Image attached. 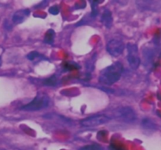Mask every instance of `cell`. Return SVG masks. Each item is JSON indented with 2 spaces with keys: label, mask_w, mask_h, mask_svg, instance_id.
<instances>
[{
  "label": "cell",
  "mask_w": 161,
  "mask_h": 150,
  "mask_svg": "<svg viewBox=\"0 0 161 150\" xmlns=\"http://www.w3.org/2000/svg\"><path fill=\"white\" fill-rule=\"evenodd\" d=\"M91 18H94V17H97V12H98V10H97V5L99 4V2L97 1H93L91 2Z\"/></svg>",
  "instance_id": "9a60e30c"
},
{
  "label": "cell",
  "mask_w": 161,
  "mask_h": 150,
  "mask_svg": "<svg viewBox=\"0 0 161 150\" xmlns=\"http://www.w3.org/2000/svg\"><path fill=\"white\" fill-rule=\"evenodd\" d=\"M110 120L111 119L106 114H98L84 118L80 121V124L85 128H94L108 123Z\"/></svg>",
  "instance_id": "5b68a950"
},
{
  "label": "cell",
  "mask_w": 161,
  "mask_h": 150,
  "mask_svg": "<svg viewBox=\"0 0 161 150\" xmlns=\"http://www.w3.org/2000/svg\"><path fill=\"white\" fill-rule=\"evenodd\" d=\"M64 68L66 69V70H79L80 67L78 63L75 62H66L64 64Z\"/></svg>",
  "instance_id": "5bb4252c"
},
{
  "label": "cell",
  "mask_w": 161,
  "mask_h": 150,
  "mask_svg": "<svg viewBox=\"0 0 161 150\" xmlns=\"http://www.w3.org/2000/svg\"><path fill=\"white\" fill-rule=\"evenodd\" d=\"M50 97L45 93L39 92L30 102L21 106L20 109L25 111H39L46 109L50 104Z\"/></svg>",
  "instance_id": "3957f363"
},
{
  "label": "cell",
  "mask_w": 161,
  "mask_h": 150,
  "mask_svg": "<svg viewBox=\"0 0 161 150\" xmlns=\"http://www.w3.org/2000/svg\"><path fill=\"white\" fill-rule=\"evenodd\" d=\"M58 83V78L56 75H53V76L50 77V78H47L43 81V84L47 86H56Z\"/></svg>",
  "instance_id": "8fae6325"
},
{
  "label": "cell",
  "mask_w": 161,
  "mask_h": 150,
  "mask_svg": "<svg viewBox=\"0 0 161 150\" xmlns=\"http://www.w3.org/2000/svg\"><path fill=\"white\" fill-rule=\"evenodd\" d=\"M124 72V66L120 62H115L101 71L99 81L105 85H113L119 81Z\"/></svg>",
  "instance_id": "6da1fadb"
},
{
  "label": "cell",
  "mask_w": 161,
  "mask_h": 150,
  "mask_svg": "<svg viewBox=\"0 0 161 150\" xmlns=\"http://www.w3.org/2000/svg\"><path fill=\"white\" fill-rule=\"evenodd\" d=\"M55 35H56L55 31L53 29H49L46 33L45 37H44V42L47 44H50V45L53 44Z\"/></svg>",
  "instance_id": "9c48e42d"
},
{
  "label": "cell",
  "mask_w": 161,
  "mask_h": 150,
  "mask_svg": "<svg viewBox=\"0 0 161 150\" xmlns=\"http://www.w3.org/2000/svg\"><path fill=\"white\" fill-rule=\"evenodd\" d=\"M30 9H22L17 10L15 13L13 15L12 21L14 24H20L22 23L27 17L30 15Z\"/></svg>",
  "instance_id": "52a82bcc"
},
{
  "label": "cell",
  "mask_w": 161,
  "mask_h": 150,
  "mask_svg": "<svg viewBox=\"0 0 161 150\" xmlns=\"http://www.w3.org/2000/svg\"><path fill=\"white\" fill-rule=\"evenodd\" d=\"M49 12L51 14H53V15H57L59 12V8L57 6H53L49 9Z\"/></svg>",
  "instance_id": "2e32d148"
},
{
  "label": "cell",
  "mask_w": 161,
  "mask_h": 150,
  "mask_svg": "<svg viewBox=\"0 0 161 150\" xmlns=\"http://www.w3.org/2000/svg\"><path fill=\"white\" fill-rule=\"evenodd\" d=\"M79 150H103V148L101 145L97 143L90 144V145H84V146L81 147L79 148Z\"/></svg>",
  "instance_id": "7c38bea8"
},
{
  "label": "cell",
  "mask_w": 161,
  "mask_h": 150,
  "mask_svg": "<svg viewBox=\"0 0 161 150\" xmlns=\"http://www.w3.org/2000/svg\"><path fill=\"white\" fill-rule=\"evenodd\" d=\"M125 45L122 41L119 39H112L108 42L106 46V50L112 56L118 57L124 52Z\"/></svg>",
  "instance_id": "8992f818"
},
{
  "label": "cell",
  "mask_w": 161,
  "mask_h": 150,
  "mask_svg": "<svg viewBox=\"0 0 161 150\" xmlns=\"http://www.w3.org/2000/svg\"><path fill=\"white\" fill-rule=\"evenodd\" d=\"M126 48L127 50V59L129 66L132 70H136L137 69H138L140 63H141V59H140L139 54H138V45L135 43L129 42L126 45Z\"/></svg>",
  "instance_id": "277c9868"
},
{
  "label": "cell",
  "mask_w": 161,
  "mask_h": 150,
  "mask_svg": "<svg viewBox=\"0 0 161 150\" xmlns=\"http://www.w3.org/2000/svg\"><path fill=\"white\" fill-rule=\"evenodd\" d=\"M42 58H43V56H42L40 53L36 51H32L27 55V59L30 61H35L36 59H42Z\"/></svg>",
  "instance_id": "4fadbf2b"
},
{
  "label": "cell",
  "mask_w": 161,
  "mask_h": 150,
  "mask_svg": "<svg viewBox=\"0 0 161 150\" xmlns=\"http://www.w3.org/2000/svg\"><path fill=\"white\" fill-rule=\"evenodd\" d=\"M101 21H102V24L106 28L109 29L112 28L113 23V18L112 12L108 9H105L104 10L103 13H102V17H101Z\"/></svg>",
  "instance_id": "ba28073f"
},
{
  "label": "cell",
  "mask_w": 161,
  "mask_h": 150,
  "mask_svg": "<svg viewBox=\"0 0 161 150\" xmlns=\"http://www.w3.org/2000/svg\"><path fill=\"white\" fill-rule=\"evenodd\" d=\"M142 128H144L145 129L147 130H155L157 128L155 123L152 121L151 120H149V118H145L142 120Z\"/></svg>",
  "instance_id": "30bf717a"
},
{
  "label": "cell",
  "mask_w": 161,
  "mask_h": 150,
  "mask_svg": "<svg viewBox=\"0 0 161 150\" xmlns=\"http://www.w3.org/2000/svg\"><path fill=\"white\" fill-rule=\"evenodd\" d=\"M110 119H115L124 123H134L138 119L135 111L130 106H119L106 114Z\"/></svg>",
  "instance_id": "7a4b0ae2"
},
{
  "label": "cell",
  "mask_w": 161,
  "mask_h": 150,
  "mask_svg": "<svg viewBox=\"0 0 161 150\" xmlns=\"http://www.w3.org/2000/svg\"><path fill=\"white\" fill-rule=\"evenodd\" d=\"M2 62H3V60H2V58H1V56H0V67L2 66Z\"/></svg>",
  "instance_id": "e0dca14e"
}]
</instances>
